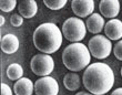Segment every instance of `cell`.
Returning a JSON list of instances; mask_svg holds the SVG:
<instances>
[{
	"instance_id": "obj_1",
	"label": "cell",
	"mask_w": 122,
	"mask_h": 95,
	"mask_svg": "<svg viewBox=\"0 0 122 95\" xmlns=\"http://www.w3.org/2000/svg\"><path fill=\"white\" fill-rule=\"evenodd\" d=\"M84 87L93 95H104L113 87L114 73L106 63L97 62L92 63L84 71L83 76Z\"/></svg>"
},
{
	"instance_id": "obj_2",
	"label": "cell",
	"mask_w": 122,
	"mask_h": 95,
	"mask_svg": "<svg viewBox=\"0 0 122 95\" xmlns=\"http://www.w3.org/2000/svg\"><path fill=\"white\" fill-rule=\"evenodd\" d=\"M63 34L55 23H42L33 32V44L40 52L52 54L62 45Z\"/></svg>"
},
{
	"instance_id": "obj_3",
	"label": "cell",
	"mask_w": 122,
	"mask_h": 95,
	"mask_svg": "<svg viewBox=\"0 0 122 95\" xmlns=\"http://www.w3.org/2000/svg\"><path fill=\"white\" fill-rule=\"evenodd\" d=\"M91 61V54L83 43H71L62 52V62L68 70L79 72L88 67Z\"/></svg>"
},
{
	"instance_id": "obj_4",
	"label": "cell",
	"mask_w": 122,
	"mask_h": 95,
	"mask_svg": "<svg viewBox=\"0 0 122 95\" xmlns=\"http://www.w3.org/2000/svg\"><path fill=\"white\" fill-rule=\"evenodd\" d=\"M62 34L71 42H80L87 34V27L80 18H68L62 24Z\"/></svg>"
},
{
	"instance_id": "obj_5",
	"label": "cell",
	"mask_w": 122,
	"mask_h": 95,
	"mask_svg": "<svg viewBox=\"0 0 122 95\" xmlns=\"http://www.w3.org/2000/svg\"><path fill=\"white\" fill-rule=\"evenodd\" d=\"M88 49L92 57L103 60L110 55L112 51V43L109 39L102 34H97L89 40Z\"/></svg>"
},
{
	"instance_id": "obj_6",
	"label": "cell",
	"mask_w": 122,
	"mask_h": 95,
	"mask_svg": "<svg viewBox=\"0 0 122 95\" xmlns=\"http://www.w3.org/2000/svg\"><path fill=\"white\" fill-rule=\"evenodd\" d=\"M30 69L36 75L49 76L55 69V61L50 54H36L30 61Z\"/></svg>"
},
{
	"instance_id": "obj_7",
	"label": "cell",
	"mask_w": 122,
	"mask_h": 95,
	"mask_svg": "<svg viewBox=\"0 0 122 95\" xmlns=\"http://www.w3.org/2000/svg\"><path fill=\"white\" fill-rule=\"evenodd\" d=\"M36 95H58L59 84L51 76H43L35 83Z\"/></svg>"
},
{
	"instance_id": "obj_8",
	"label": "cell",
	"mask_w": 122,
	"mask_h": 95,
	"mask_svg": "<svg viewBox=\"0 0 122 95\" xmlns=\"http://www.w3.org/2000/svg\"><path fill=\"white\" fill-rule=\"evenodd\" d=\"M71 8L77 17L87 18L93 13L94 1L93 0H73L71 2Z\"/></svg>"
},
{
	"instance_id": "obj_9",
	"label": "cell",
	"mask_w": 122,
	"mask_h": 95,
	"mask_svg": "<svg viewBox=\"0 0 122 95\" xmlns=\"http://www.w3.org/2000/svg\"><path fill=\"white\" fill-rule=\"evenodd\" d=\"M99 9L101 16L109 19H116L120 12V1L119 0H102L100 1Z\"/></svg>"
},
{
	"instance_id": "obj_10",
	"label": "cell",
	"mask_w": 122,
	"mask_h": 95,
	"mask_svg": "<svg viewBox=\"0 0 122 95\" xmlns=\"http://www.w3.org/2000/svg\"><path fill=\"white\" fill-rule=\"evenodd\" d=\"M104 33L109 40H121L122 21L119 19H111L104 25Z\"/></svg>"
},
{
	"instance_id": "obj_11",
	"label": "cell",
	"mask_w": 122,
	"mask_h": 95,
	"mask_svg": "<svg viewBox=\"0 0 122 95\" xmlns=\"http://www.w3.org/2000/svg\"><path fill=\"white\" fill-rule=\"evenodd\" d=\"M104 25H106L104 24V18L100 13H92L90 17L87 18L86 27H87L88 31L92 34H99L103 30Z\"/></svg>"
},
{
	"instance_id": "obj_12",
	"label": "cell",
	"mask_w": 122,
	"mask_h": 95,
	"mask_svg": "<svg viewBox=\"0 0 122 95\" xmlns=\"http://www.w3.org/2000/svg\"><path fill=\"white\" fill-rule=\"evenodd\" d=\"M19 49V39L16 34L8 33L1 38V50L6 54L16 53Z\"/></svg>"
},
{
	"instance_id": "obj_13",
	"label": "cell",
	"mask_w": 122,
	"mask_h": 95,
	"mask_svg": "<svg viewBox=\"0 0 122 95\" xmlns=\"http://www.w3.org/2000/svg\"><path fill=\"white\" fill-rule=\"evenodd\" d=\"M18 10L21 17L30 19L33 18L38 12V5L35 0H22L18 5Z\"/></svg>"
},
{
	"instance_id": "obj_14",
	"label": "cell",
	"mask_w": 122,
	"mask_h": 95,
	"mask_svg": "<svg viewBox=\"0 0 122 95\" xmlns=\"http://www.w3.org/2000/svg\"><path fill=\"white\" fill-rule=\"evenodd\" d=\"M35 91V85L30 79L28 77H21L16 81L13 85V92L16 95H32Z\"/></svg>"
},
{
	"instance_id": "obj_15",
	"label": "cell",
	"mask_w": 122,
	"mask_h": 95,
	"mask_svg": "<svg viewBox=\"0 0 122 95\" xmlns=\"http://www.w3.org/2000/svg\"><path fill=\"white\" fill-rule=\"evenodd\" d=\"M63 84L69 91H77L80 87V77L77 73H68L63 77Z\"/></svg>"
},
{
	"instance_id": "obj_16",
	"label": "cell",
	"mask_w": 122,
	"mask_h": 95,
	"mask_svg": "<svg viewBox=\"0 0 122 95\" xmlns=\"http://www.w3.org/2000/svg\"><path fill=\"white\" fill-rule=\"evenodd\" d=\"M6 73H7V76H8L9 80H11V81H18V80H20L22 77L23 69L20 64L12 63L7 67Z\"/></svg>"
},
{
	"instance_id": "obj_17",
	"label": "cell",
	"mask_w": 122,
	"mask_h": 95,
	"mask_svg": "<svg viewBox=\"0 0 122 95\" xmlns=\"http://www.w3.org/2000/svg\"><path fill=\"white\" fill-rule=\"evenodd\" d=\"M45 5L51 10H60L67 5V0H45Z\"/></svg>"
},
{
	"instance_id": "obj_18",
	"label": "cell",
	"mask_w": 122,
	"mask_h": 95,
	"mask_svg": "<svg viewBox=\"0 0 122 95\" xmlns=\"http://www.w3.org/2000/svg\"><path fill=\"white\" fill-rule=\"evenodd\" d=\"M17 6V1L16 0H2L0 2V9L3 12H10L12 11Z\"/></svg>"
},
{
	"instance_id": "obj_19",
	"label": "cell",
	"mask_w": 122,
	"mask_h": 95,
	"mask_svg": "<svg viewBox=\"0 0 122 95\" xmlns=\"http://www.w3.org/2000/svg\"><path fill=\"white\" fill-rule=\"evenodd\" d=\"M113 53H114V57H116L118 60L122 61V40H119V41L114 44Z\"/></svg>"
},
{
	"instance_id": "obj_20",
	"label": "cell",
	"mask_w": 122,
	"mask_h": 95,
	"mask_svg": "<svg viewBox=\"0 0 122 95\" xmlns=\"http://www.w3.org/2000/svg\"><path fill=\"white\" fill-rule=\"evenodd\" d=\"M10 23L13 27H20L23 23V17H21L20 14H12L10 18Z\"/></svg>"
},
{
	"instance_id": "obj_21",
	"label": "cell",
	"mask_w": 122,
	"mask_h": 95,
	"mask_svg": "<svg viewBox=\"0 0 122 95\" xmlns=\"http://www.w3.org/2000/svg\"><path fill=\"white\" fill-rule=\"evenodd\" d=\"M1 95H12V91L6 83L1 84Z\"/></svg>"
},
{
	"instance_id": "obj_22",
	"label": "cell",
	"mask_w": 122,
	"mask_h": 95,
	"mask_svg": "<svg viewBox=\"0 0 122 95\" xmlns=\"http://www.w3.org/2000/svg\"><path fill=\"white\" fill-rule=\"evenodd\" d=\"M111 95H122V87H119V89L114 90V91L111 93Z\"/></svg>"
},
{
	"instance_id": "obj_23",
	"label": "cell",
	"mask_w": 122,
	"mask_h": 95,
	"mask_svg": "<svg viewBox=\"0 0 122 95\" xmlns=\"http://www.w3.org/2000/svg\"><path fill=\"white\" fill-rule=\"evenodd\" d=\"M5 22H6V19H5V17H3V16H0V25L2 27V25L5 24Z\"/></svg>"
},
{
	"instance_id": "obj_24",
	"label": "cell",
	"mask_w": 122,
	"mask_h": 95,
	"mask_svg": "<svg viewBox=\"0 0 122 95\" xmlns=\"http://www.w3.org/2000/svg\"><path fill=\"white\" fill-rule=\"evenodd\" d=\"M76 95H93V94H91V93H87V92H79Z\"/></svg>"
},
{
	"instance_id": "obj_25",
	"label": "cell",
	"mask_w": 122,
	"mask_h": 95,
	"mask_svg": "<svg viewBox=\"0 0 122 95\" xmlns=\"http://www.w3.org/2000/svg\"><path fill=\"white\" fill-rule=\"evenodd\" d=\"M121 76H122V67H121Z\"/></svg>"
},
{
	"instance_id": "obj_26",
	"label": "cell",
	"mask_w": 122,
	"mask_h": 95,
	"mask_svg": "<svg viewBox=\"0 0 122 95\" xmlns=\"http://www.w3.org/2000/svg\"><path fill=\"white\" fill-rule=\"evenodd\" d=\"M104 95H106V94H104Z\"/></svg>"
}]
</instances>
